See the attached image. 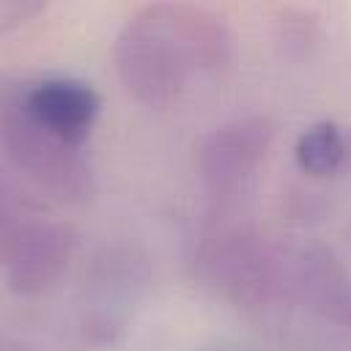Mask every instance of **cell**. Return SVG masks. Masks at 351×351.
<instances>
[{"label":"cell","mask_w":351,"mask_h":351,"mask_svg":"<svg viewBox=\"0 0 351 351\" xmlns=\"http://www.w3.org/2000/svg\"><path fill=\"white\" fill-rule=\"evenodd\" d=\"M351 156V145L346 132L332 121H318L307 126L296 140V162L304 173L315 178H326L343 170Z\"/></svg>","instance_id":"obj_9"},{"label":"cell","mask_w":351,"mask_h":351,"mask_svg":"<svg viewBox=\"0 0 351 351\" xmlns=\"http://www.w3.org/2000/svg\"><path fill=\"white\" fill-rule=\"evenodd\" d=\"M291 291L318 318L351 329V274L329 247L310 244L296 255Z\"/></svg>","instance_id":"obj_8"},{"label":"cell","mask_w":351,"mask_h":351,"mask_svg":"<svg viewBox=\"0 0 351 351\" xmlns=\"http://www.w3.org/2000/svg\"><path fill=\"white\" fill-rule=\"evenodd\" d=\"M115 71L126 93L148 110L173 107L189 80L233 58V36L214 14L186 3H154L118 33Z\"/></svg>","instance_id":"obj_1"},{"label":"cell","mask_w":351,"mask_h":351,"mask_svg":"<svg viewBox=\"0 0 351 351\" xmlns=\"http://www.w3.org/2000/svg\"><path fill=\"white\" fill-rule=\"evenodd\" d=\"M74 230L63 222L14 211L0 219V269L11 293L33 299L52 291L74 255Z\"/></svg>","instance_id":"obj_4"},{"label":"cell","mask_w":351,"mask_h":351,"mask_svg":"<svg viewBox=\"0 0 351 351\" xmlns=\"http://www.w3.org/2000/svg\"><path fill=\"white\" fill-rule=\"evenodd\" d=\"M25 80L0 74V154L44 195L85 203L96 192L93 167L82 145L44 129L25 107Z\"/></svg>","instance_id":"obj_2"},{"label":"cell","mask_w":351,"mask_h":351,"mask_svg":"<svg viewBox=\"0 0 351 351\" xmlns=\"http://www.w3.org/2000/svg\"><path fill=\"white\" fill-rule=\"evenodd\" d=\"M25 107L44 129H49L60 140L85 145L96 126L101 99L82 80L47 77L25 85Z\"/></svg>","instance_id":"obj_7"},{"label":"cell","mask_w":351,"mask_h":351,"mask_svg":"<svg viewBox=\"0 0 351 351\" xmlns=\"http://www.w3.org/2000/svg\"><path fill=\"white\" fill-rule=\"evenodd\" d=\"M14 351H27V348H14Z\"/></svg>","instance_id":"obj_12"},{"label":"cell","mask_w":351,"mask_h":351,"mask_svg":"<svg viewBox=\"0 0 351 351\" xmlns=\"http://www.w3.org/2000/svg\"><path fill=\"white\" fill-rule=\"evenodd\" d=\"M195 274L214 296L241 310H266L291 288V274L271 244L247 230L203 239L195 250Z\"/></svg>","instance_id":"obj_3"},{"label":"cell","mask_w":351,"mask_h":351,"mask_svg":"<svg viewBox=\"0 0 351 351\" xmlns=\"http://www.w3.org/2000/svg\"><path fill=\"white\" fill-rule=\"evenodd\" d=\"M22 208H30V203L8 178L0 176V219H5L14 211H22Z\"/></svg>","instance_id":"obj_11"},{"label":"cell","mask_w":351,"mask_h":351,"mask_svg":"<svg viewBox=\"0 0 351 351\" xmlns=\"http://www.w3.org/2000/svg\"><path fill=\"white\" fill-rule=\"evenodd\" d=\"M151 266L145 252L132 241H110L99 247L85 269V302L82 335L107 346L115 343L126 329L129 304L145 291Z\"/></svg>","instance_id":"obj_5"},{"label":"cell","mask_w":351,"mask_h":351,"mask_svg":"<svg viewBox=\"0 0 351 351\" xmlns=\"http://www.w3.org/2000/svg\"><path fill=\"white\" fill-rule=\"evenodd\" d=\"M44 5L47 0H0V27L3 30L19 27L30 22Z\"/></svg>","instance_id":"obj_10"},{"label":"cell","mask_w":351,"mask_h":351,"mask_svg":"<svg viewBox=\"0 0 351 351\" xmlns=\"http://www.w3.org/2000/svg\"><path fill=\"white\" fill-rule=\"evenodd\" d=\"M274 143V123L261 115L236 118L214 129L200 148V176L214 197L239 195L266 159Z\"/></svg>","instance_id":"obj_6"}]
</instances>
